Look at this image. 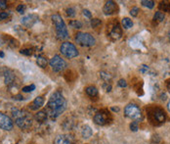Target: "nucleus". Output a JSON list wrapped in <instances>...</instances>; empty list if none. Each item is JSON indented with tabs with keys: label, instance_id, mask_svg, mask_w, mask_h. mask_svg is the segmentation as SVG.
I'll list each match as a JSON object with an SVG mask.
<instances>
[{
	"label": "nucleus",
	"instance_id": "f257e3e1",
	"mask_svg": "<svg viewBox=\"0 0 170 144\" xmlns=\"http://www.w3.org/2000/svg\"><path fill=\"white\" fill-rule=\"evenodd\" d=\"M49 116L52 120L57 119L66 108V101L61 91H55L49 98L47 103Z\"/></svg>",
	"mask_w": 170,
	"mask_h": 144
},
{
	"label": "nucleus",
	"instance_id": "f03ea898",
	"mask_svg": "<svg viewBox=\"0 0 170 144\" xmlns=\"http://www.w3.org/2000/svg\"><path fill=\"white\" fill-rule=\"evenodd\" d=\"M12 117L15 120L16 125L22 129H28L32 126V117L28 112L18 108L12 109Z\"/></svg>",
	"mask_w": 170,
	"mask_h": 144
},
{
	"label": "nucleus",
	"instance_id": "7ed1b4c3",
	"mask_svg": "<svg viewBox=\"0 0 170 144\" xmlns=\"http://www.w3.org/2000/svg\"><path fill=\"white\" fill-rule=\"evenodd\" d=\"M52 22L55 26L57 37L59 39H66L69 37V32L66 29L64 20L59 14H54L52 16Z\"/></svg>",
	"mask_w": 170,
	"mask_h": 144
},
{
	"label": "nucleus",
	"instance_id": "20e7f679",
	"mask_svg": "<svg viewBox=\"0 0 170 144\" xmlns=\"http://www.w3.org/2000/svg\"><path fill=\"white\" fill-rule=\"evenodd\" d=\"M75 41L78 43L80 46H85V47H89V46L95 45L96 39L93 37L90 33L87 32H77L75 35Z\"/></svg>",
	"mask_w": 170,
	"mask_h": 144
},
{
	"label": "nucleus",
	"instance_id": "39448f33",
	"mask_svg": "<svg viewBox=\"0 0 170 144\" xmlns=\"http://www.w3.org/2000/svg\"><path fill=\"white\" fill-rule=\"evenodd\" d=\"M60 51H61L63 55L69 59L75 58V57L78 56L77 48L75 47L74 44H72V43H71V42L62 43L61 47H60Z\"/></svg>",
	"mask_w": 170,
	"mask_h": 144
},
{
	"label": "nucleus",
	"instance_id": "423d86ee",
	"mask_svg": "<svg viewBox=\"0 0 170 144\" xmlns=\"http://www.w3.org/2000/svg\"><path fill=\"white\" fill-rule=\"evenodd\" d=\"M124 115L127 118L135 120L142 119V112L136 104H128L124 108Z\"/></svg>",
	"mask_w": 170,
	"mask_h": 144
},
{
	"label": "nucleus",
	"instance_id": "0eeeda50",
	"mask_svg": "<svg viewBox=\"0 0 170 144\" xmlns=\"http://www.w3.org/2000/svg\"><path fill=\"white\" fill-rule=\"evenodd\" d=\"M150 119L152 122H156L158 123H163L166 120V115L164 111L161 108H155L149 111Z\"/></svg>",
	"mask_w": 170,
	"mask_h": 144
},
{
	"label": "nucleus",
	"instance_id": "6e6552de",
	"mask_svg": "<svg viewBox=\"0 0 170 144\" xmlns=\"http://www.w3.org/2000/svg\"><path fill=\"white\" fill-rule=\"evenodd\" d=\"M52 70L54 72H61L66 68V63L64 59H62L59 55H55L49 62Z\"/></svg>",
	"mask_w": 170,
	"mask_h": 144
},
{
	"label": "nucleus",
	"instance_id": "1a4fd4ad",
	"mask_svg": "<svg viewBox=\"0 0 170 144\" xmlns=\"http://www.w3.org/2000/svg\"><path fill=\"white\" fill-rule=\"evenodd\" d=\"M14 128V123L9 116L5 115L3 113H0V129L3 130L10 132Z\"/></svg>",
	"mask_w": 170,
	"mask_h": 144
},
{
	"label": "nucleus",
	"instance_id": "9d476101",
	"mask_svg": "<svg viewBox=\"0 0 170 144\" xmlns=\"http://www.w3.org/2000/svg\"><path fill=\"white\" fill-rule=\"evenodd\" d=\"M38 20H39V17L36 14H29L23 17L21 20V24L23 26H25L26 28H31V26H33L38 22Z\"/></svg>",
	"mask_w": 170,
	"mask_h": 144
},
{
	"label": "nucleus",
	"instance_id": "9b49d317",
	"mask_svg": "<svg viewBox=\"0 0 170 144\" xmlns=\"http://www.w3.org/2000/svg\"><path fill=\"white\" fill-rule=\"evenodd\" d=\"M54 144H75V139L71 134H60L56 136Z\"/></svg>",
	"mask_w": 170,
	"mask_h": 144
},
{
	"label": "nucleus",
	"instance_id": "f8f14e48",
	"mask_svg": "<svg viewBox=\"0 0 170 144\" xmlns=\"http://www.w3.org/2000/svg\"><path fill=\"white\" fill-rule=\"evenodd\" d=\"M117 11H118L117 5H116L115 2L112 1V0L107 1L105 6H104V8H103V12H104V14L107 16L112 15V14H115V13H117Z\"/></svg>",
	"mask_w": 170,
	"mask_h": 144
},
{
	"label": "nucleus",
	"instance_id": "ddd939ff",
	"mask_svg": "<svg viewBox=\"0 0 170 144\" xmlns=\"http://www.w3.org/2000/svg\"><path fill=\"white\" fill-rule=\"evenodd\" d=\"M94 122L96 125L105 126L109 123V117L105 112H97L94 116Z\"/></svg>",
	"mask_w": 170,
	"mask_h": 144
},
{
	"label": "nucleus",
	"instance_id": "4468645a",
	"mask_svg": "<svg viewBox=\"0 0 170 144\" xmlns=\"http://www.w3.org/2000/svg\"><path fill=\"white\" fill-rule=\"evenodd\" d=\"M45 100L42 96H37L36 98L31 102V104H29V109L32 111H37L38 109H40L41 107L44 105Z\"/></svg>",
	"mask_w": 170,
	"mask_h": 144
},
{
	"label": "nucleus",
	"instance_id": "2eb2a0df",
	"mask_svg": "<svg viewBox=\"0 0 170 144\" xmlns=\"http://www.w3.org/2000/svg\"><path fill=\"white\" fill-rule=\"evenodd\" d=\"M109 35H111L113 39H119V38H120L121 35H122V31H121L120 26H119L118 24L113 26V28L112 29Z\"/></svg>",
	"mask_w": 170,
	"mask_h": 144
},
{
	"label": "nucleus",
	"instance_id": "dca6fc26",
	"mask_svg": "<svg viewBox=\"0 0 170 144\" xmlns=\"http://www.w3.org/2000/svg\"><path fill=\"white\" fill-rule=\"evenodd\" d=\"M15 80V75L14 73L10 70H7L4 73V82L6 85H11Z\"/></svg>",
	"mask_w": 170,
	"mask_h": 144
},
{
	"label": "nucleus",
	"instance_id": "f3484780",
	"mask_svg": "<svg viewBox=\"0 0 170 144\" xmlns=\"http://www.w3.org/2000/svg\"><path fill=\"white\" fill-rule=\"evenodd\" d=\"M47 117H48L47 112L43 111V110H42V111H38L37 113L35 114L34 118H35V120H37L38 123H44L46 120H47Z\"/></svg>",
	"mask_w": 170,
	"mask_h": 144
},
{
	"label": "nucleus",
	"instance_id": "a211bd4d",
	"mask_svg": "<svg viewBox=\"0 0 170 144\" xmlns=\"http://www.w3.org/2000/svg\"><path fill=\"white\" fill-rule=\"evenodd\" d=\"M92 134H93V132H92V129L90 128L89 126H84L82 128V129H81V135H82V137L83 138H85V139H88V138H90V137L92 136Z\"/></svg>",
	"mask_w": 170,
	"mask_h": 144
},
{
	"label": "nucleus",
	"instance_id": "6ab92c4d",
	"mask_svg": "<svg viewBox=\"0 0 170 144\" xmlns=\"http://www.w3.org/2000/svg\"><path fill=\"white\" fill-rule=\"evenodd\" d=\"M85 91H86V93H87V95H89L90 97H95V96L98 95V89L93 85L86 87Z\"/></svg>",
	"mask_w": 170,
	"mask_h": 144
},
{
	"label": "nucleus",
	"instance_id": "aec40b11",
	"mask_svg": "<svg viewBox=\"0 0 170 144\" xmlns=\"http://www.w3.org/2000/svg\"><path fill=\"white\" fill-rule=\"evenodd\" d=\"M47 59L45 58V57H43V56H38L37 57V59H36V64H37L40 68H45L46 66H47Z\"/></svg>",
	"mask_w": 170,
	"mask_h": 144
},
{
	"label": "nucleus",
	"instance_id": "412c9836",
	"mask_svg": "<svg viewBox=\"0 0 170 144\" xmlns=\"http://www.w3.org/2000/svg\"><path fill=\"white\" fill-rule=\"evenodd\" d=\"M121 24H122V26L126 29H128L130 28H132L133 26V22L132 20H130L129 18H123L122 21H121Z\"/></svg>",
	"mask_w": 170,
	"mask_h": 144
},
{
	"label": "nucleus",
	"instance_id": "4be33fe9",
	"mask_svg": "<svg viewBox=\"0 0 170 144\" xmlns=\"http://www.w3.org/2000/svg\"><path fill=\"white\" fill-rule=\"evenodd\" d=\"M141 4L149 9H152L155 7V2L152 1V0H143V1H141Z\"/></svg>",
	"mask_w": 170,
	"mask_h": 144
},
{
	"label": "nucleus",
	"instance_id": "5701e85b",
	"mask_svg": "<svg viewBox=\"0 0 170 144\" xmlns=\"http://www.w3.org/2000/svg\"><path fill=\"white\" fill-rule=\"evenodd\" d=\"M69 26L73 29H81L82 28V23L77 21V20H72L69 22Z\"/></svg>",
	"mask_w": 170,
	"mask_h": 144
},
{
	"label": "nucleus",
	"instance_id": "b1692460",
	"mask_svg": "<svg viewBox=\"0 0 170 144\" xmlns=\"http://www.w3.org/2000/svg\"><path fill=\"white\" fill-rule=\"evenodd\" d=\"M100 76L105 80V82H109V80H112V76L109 75V73H107V72H104V71H102V72H100Z\"/></svg>",
	"mask_w": 170,
	"mask_h": 144
},
{
	"label": "nucleus",
	"instance_id": "393cba45",
	"mask_svg": "<svg viewBox=\"0 0 170 144\" xmlns=\"http://www.w3.org/2000/svg\"><path fill=\"white\" fill-rule=\"evenodd\" d=\"M164 18H165L164 14H163V13L161 12V11L156 12L155 14V16H154V20H155V21H158V22H162L163 20H164Z\"/></svg>",
	"mask_w": 170,
	"mask_h": 144
},
{
	"label": "nucleus",
	"instance_id": "a878e982",
	"mask_svg": "<svg viewBox=\"0 0 170 144\" xmlns=\"http://www.w3.org/2000/svg\"><path fill=\"white\" fill-rule=\"evenodd\" d=\"M159 9L163 10L165 12H170V4L167 2H161L159 4Z\"/></svg>",
	"mask_w": 170,
	"mask_h": 144
},
{
	"label": "nucleus",
	"instance_id": "bb28decb",
	"mask_svg": "<svg viewBox=\"0 0 170 144\" xmlns=\"http://www.w3.org/2000/svg\"><path fill=\"white\" fill-rule=\"evenodd\" d=\"M33 90H35V85L34 84H31L28 86H24L23 87V92H31Z\"/></svg>",
	"mask_w": 170,
	"mask_h": 144
},
{
	"label": "nucleus",
	"instance_id": "cd10ccee",
	"mask_svg": "<svg viewBox=\"0 0 170 144\" xmlns=\"http://www.w3.org/2000/svg\"><path fill=\"white\" fill-rule=\"evenodd\" d=\"M17 12L20 13V14H24L25 11H26V6L25 5H23V4H20L17 6Z\"/></svg>",
	"mask_w": 170,
	"mask_h": 144
},
{
	"label": "nucleus",
	"instance_id": "c85d7f7f",
	"mask_svg": "<svg viewBox=\"0 0 170 144\" xmlns=\"http://www.w3.org/2000/svg\"><path fill=\"white\" fill-rule=\"evenodd\" d=\"M66 15H68L69 17H71V18L75 16V11L73 8H68L66 10Z\"/></svg>",
	"mask_w": 170,
	"mask_h": 144
},
{
	"label": "nucleus",
	"instance_id": "c756f323",
	"mask_svg": "<svg viewBox=\"0 0 170 144\" xmlns=\"http://www.w3.org/2000/svg\"><path fill=\"white\" fill-rule=\"evenodd\" d=\"M100 25H101V21H100L99 19H93V20H91L92 28H96V26H98Z\"/></svg>",
	"mask_w": 170,
	"mask_h": 144
},
{
	"label": "nucleus",
	"instance_id": "7c9ffc66",
	"mask_svg": "<svg viewBox=\"0 0 170 144\" xmlns=\"http://www.w3.org/2000/svg\"><path fill=\"white\" fill-rule=\"evenodd\" d=\"M130 129H131L132 132H137V130L139 129L138 123L137 122H132L131 125H130Z\"/></svg>",
	"mask_w": 170,
	"mask_h": 144
},
{
	"label": "nucleus",
	"instance_id": "2f4dec72",
	"mask_svg": "<svg viewBox=\"0 0 170 144\" xmlns=\"http://www.w3.org/2000/svg\"><path fill=\"white\" fill-rule=\"evenodd\" d=\"M149 71H150L149 66H147V65H142L141 67H140V73H148Z\"/></svg>",
	"mask_w": 170,
	"mask_h": 144
},
{
	"label": "nucleus",
	"instance_id": "473e14b6",
	"mask_svg": "<svg viewBox=\"0 0 170 144\" xmlns=\"http://www.w3.org/2000/svg\"><path fill=\"white\" fill-rule=\"evenodd\" d=\"M138 13H139L138 7H134V8H132L131 10H130V15H131L132 17H136L138 15Z\"/></svg>",
	"mask_w": 170,
	"mask_h": 144
},
{
	"label": "nucleus",
	"instance_id": "72a5a7b5",
	"mask_svg": "<svg viewBox=\"0 0 170 144\" xmlns=\"http://www.w3.org/2000/svg\"><path fill=\"white\" fill-rule=\"evenodd\" d=\"M20 53L25 56H31V49H22Z\"/></svg>",
	"mask_w": 170,
	"mask_h": 144
},
{
	"label": "nucleus",
	"instance_id": "f704fd0d",
	"mask_svg": "<svg viewBox=\"0 0 170 144\" xmlns=\"http://www.w3.org/2000/svg\"><path fill=\"white\" fill-rule=\"evenodd\" d=\"M117 84H118V86H120V87H122V88H124V87L127 86V83H126V80L125 79H119L118 82H117Z\"/></svg>",
	"mask_w": 170,
	"mask_h": 144
},
{
	"label": "nucleus",
	"instance_id": "c9c22d12",
	"mask_svg": "<svg viewBox=\"0 0 170 144\" xmlns=\"http://www.w3.org/2000/svg\"><path fill=\"white\" fill-rule=\"evenodd\" d=\"M9 13L8 12H1L0 13V21H2V20H5L7 19L9 17Z\"/></svg>",
	"mask_w": 170,
	"mask_h": 144
},
{
	"label": "nucleus",
	"instance_id": "e433bc0d",
	"mask_svg": "<svg viewBox=\"0 0 170 144\" xmlns=\"http://www.w3.org/2000/svg\"><path fill=\"white\" fill-rule=\"evenodd\" d=\"M103 87L105 88V90H106L107 92L112 91V85H111V84H109L108 82H107V83H104V84H103Z\"/></svg>",
	"mask_w": 170,
	"mask_h": 144
},
{
	"label": "nucleus",
	"instance_id": "4c0bfd02",
	"mask_svg": "<svg viewBox=\"0 0 170 144\" xmlns=\"http://www.w3.org/2000/svg\"><path fill=\"white\" fill-rule=\"evenodd\" d=\"M82 13H83V15H84L86 18H91V16H92V14H91V12L89 11V10H87V9H84L82 11Z\"/></svg>",
	"mask_w": 170,
	"mask_h": 144
},
{
	"label": "nucleus",
	"instance_id": "58836bf2",
	"mask_svg": "<svg viewBox=\"0 0 170 144\" xmlns=\"http://www.w3.org/2000/svg\"><path fill=\"white\" fill-rule=\"evenodd\" d=\"M7 8V2L5 0H0V9H6Z\"/></svg>",
	"mask_w": 170,
	"mask_h": 144
},
{
	"label": "nucleus",
	"instance_id": "ea45409f",
	"mask_svg": "<svg viewBox=\"0 0 170 144\" xmlns=\"http://www.w3.org/2000/svg\"><path fill=\"white\" fill-rule=\"evenodd\" d=\"M13 99H14V100H18V101H22V100H24L25 98L23 97V95L18 94V95H15L14 97H13Z\"/></svg>",
	"mask_w": 170,
	"mask_h": 144
},
{
	"label": "nucleus",
	"instance_id": "a19ab883",
	"mask_svg": "<svg viewBox=\"0 0 170 144\" xmlns=\"http://www.w3.org/2000/svg\"><path fill=\"white\" fill-rule=\"evenodd\" d=\"M111 109L112 110L113 112H119V108H118V107H116V108H115V107H112Z\"/></svg>",
	"mask_w": 170,
	"mask_h": 144
},
{
	"label": "nucleus",
	"instance_id": "79ce46f5",
	"mask_svg": "<svg viewBox=\"0 0 170 144\" xmlns=\"http://www.w3.org/2000/svg\"><path fill=\"white\" fill-rule=\"evenodd\" d=\"M161 100H166V98H167V97H166V94H164V93H163V94H161Z\"/></svg>",
	"mask_w": 170,
	"mask_h": 144
},
{
	"label": "nucleus",
	"instance_id": "37998d69",
	"mask_svg": "<svg viewBox=\"0 0 170 144\" xmlns=\"http://www.w3.org/2000/svg\"><path fill=\"white\" fill-rule=\"evenodd\" d=\"M4 56H5V54H4V52L0 51V58H4Z\"/></svg>",
	"mask_w": 170,
	"mask_h": 144
},
{
	"label": "nucleus",
	"instance_id": "c03bdc74",
	"mask_svg": "<svg viewBox=\"0 0 170 144\" xmlns=\"http://www.w3.org/2000/svg\"><path fill=\"white\" fill-rule=\"evenodd\" d=\"M167 89H168V91L170 93V83H168V84H167Z\"/></svg>",
	"mask_w": 170,
	"mask_h": 144
},
{
	"label": "nucleus",
	"instance_id": "a18cd8bd",
	"mask_svg": "<svg viewBox=\"0 0 170 144\" xmlns=\"http://www.w3.org/2000/svg\"><path fill=\"white\" fill-rule=\"evenodd\" d=\"M168 109H169V111H170V102L168 103Z\"/></svg>",
	"mask_w": 170,
	"mask_h": 144
},
{
	"label": "nucleus",
	"instance_id": "49530a36",
	"mask_svg": "<svg viewBox=\"0 0 170 144\" xmlns=\"http://www.w3.org/2000/svg\"><path fill=\"white\" fill-rule=\"evenodd\" d=\"M168 37H169V40H170V31H169V32H168Z\"/></svg>",
	"mask_w": 170,
	"mask_h": 144
}]
</instances>
